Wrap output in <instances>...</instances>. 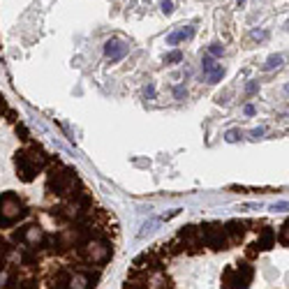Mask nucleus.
Listing matches in <instances>:
<instances>
[{"mask_svg": "<svg viewBox=\"0 0 289 289\" xmlns=\"http://www.w3.org/2000/svg\"><path fill=\"white\" fill-rule=\"evenodd\" d=\"M116 238L114 215L0 93V287H95Z\"/></svg>", "mask_w": 289, "mask_h": 289, "instance_id": "obj_1", "label": "nucleus"}, {"mask_svg": "<svg viewBox=\"0 0 289 289\" xmlns=\"http://www.w3.org/2000/svg\"><path fill=\"white\" fill-rule=\"evenodd\" d=\"M278 65H282V56H271L268 62L264 65V69H273V67H278Z\"/></svg>", "mask_w": 289, "mask_h": 289, "instance_id": "obj_2", "label": "nucleus"}, {"mask_svg": "<svg viewBox=\"0 0 289 289\" xmlns=\"http://www.w3.org/2000/svg\"><path fill=\"white\" fill-rule=\"evenodd\" d=\"M280 241H282L284 245H289V220L284 222L282 227H280Z\"/></svg>", "mask_w": 289, "mask_h": 289, "instance_id": "obj_3", "label": "nucleus"}, {"mask_svg": "<svg viewBox=\"0 0 289 289\" xmlns=\"http://www.w3.org/2000/svg\"><path fill=\"white\" fill-rule=\"evenodd\" d=\"M273 210H289V204H287V201H282V204H275V206H273Z\"/></svg>", "mask_w": 289, "mask_h": 289, "instance_id": "obj_4", "label": "nucleus"}, {"mask_svg": "<svg viewBox=\"0 0 289 289\" xmlns=\"http://www.w3.org/2000/svg\"><path fill=\"white\" fill-rule=\"evenodd\" d=\"M255 37H259V40H264V37H266V33H264V30H255Z\"/></svg>", "mask_w": 289, "mask_h": 289, "instance_id": "obj_5", "label": "nucleus"}, {"mask_svg": "<svg viewBox=\"0 0 289 289\" xmlns=\"http://www.w3.org/2000/svg\"><path fill=\"white\" fill-rule=\"evenodd\" d=\"M227 139H229V141H236V139H238V134H236V132H229V136H227Z\"/></svg>", "mask_w": 289, "mask_h": 289, "instance_id": "obj_6", "label": "nucleus"}, {"mask_svg": "<svg viewBox=\"0 0 289 289\" xmlns=\"http://www.w3.org/2000/svg\"><path fill=\"white\" fill-rule=\"evenodd\" d=\"M162 10H165L167 14H169V12H171V5H169V3H162Z\"/></svg>", "mask_w": 289, "mask_h": 289, "instance_id": "obj_7", "label": "nucleus"}, {"mask_svg": "<svg viewBox=\"0 0 289 289\" xmlns=\"http://www.w3.org/2000/svg\"><path fill=\"white\" fill-rule=\"evenodd\" d=\"M284 91H287V93H289V84H287V86H284Z\"/></svg>", "mask_w": 289, "mask_h": 289, "instance_id": "obj_8", "label": "nucleus"}]
</instances>
